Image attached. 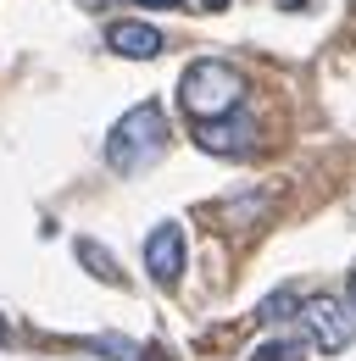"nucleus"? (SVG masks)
<instances>
[{"label":"nucleus","instance_id":"1","mask_svg":"<svg viewBox=\"0 0 356 361\" xmlns=\"http://www.w3.org/2000/svg\"><path fill=\"white\" fill-rule=\"evenodd\" d=\"M162 150H167V111L156 100H145V106H134V111H123L112 123V134H106V167L117 178H139V173H150L162 161Z\"/></svg>","mask_w":356,"mask_h":361},{"label":"nucleus","instance_id":"2","mask_svg":"<svg viewBox=\"0 0 356 361\" xmlns=\"http://www.w3.org/2000/svg\"><path fill=\"white\" fill-rule=\"evenodd\" d=\"M239 100H245V73H239L234 61L201 56V61H189L184 78H178V106H184L195 123L222 117V111H239Z\"/></svg>","mask_w":356,"mask_h":361},{"label":"nucleus","instance_id":"3","mask_svg":"<svg viewBox=\"0 0 356 361\" xmlns=\"http://www.w3.org/2000/svg\"><path fill=\"white\" fill-rule=\"evenodd\" d=\"M295 317L307 322L312 345H317L323 356H340V350L356 339V306H345L340 295H312V300H307Z\"/></svg>","mask_w":356,"mask_h":361},{"label":"nucleus","instance_id":"4","mask_svg":"<svg viewBox=\"0 0 356 361\" xmlns=\"http://www.w3.org/2000/svg\"><path fill=\"white\" fill-rule=\"evenodd\" d=\"M195 145L206 156H251L256 150V123L245 111H222V117H206L195 128Z\"/></svg>","mask_w":356,"mask_h":361},{"label":"nucleus","instance_id":"5","mask_svg":"<svg viewBox=\"0 0 356 361\" xmlns=\"http://www.w3.org/2000/svg\"><path fill=\"white\" fill-rule=\"evenodd\" d=\"M145 272H150L162 289H173L178 278H184V228L178 223L150 228V239H145Z\"/></svg>","mask_w":356,"mask_h":361},{"label":"nucleus","instance_id":"6","mask_svg":"<svg viewBox=\"0 0 356 361\" xmlns=\"http://www.w3.org/2000/svg\"><path fill=\"white\" fill-rule=\"evenodd\" d=\"M162 28H150V23H112L106 28V50L112 56H129V61H150V56H162Z\"/></svg>","mask_w":356,"mask_h":361},{"label":"nucleus","instance_id":"7","mask_svg":"<svg viewBox=\"0 0 356 361\" xmlns=\"http://www.w3.org/2000/svg\"><path fill=\"white\" fill-rule=\"evenodd\" d=\"M73 256L84 262V272H89V278H100V283H123V272H117L112 250H106L100 239H73Z\"/></svg>","mask_w":356,"mask_h":361},{"label":"nucleus","instance_id":"8","mask_svg":"<svg viewBox=\"0 0 356 361\" xmlns=\"http://www.w3.org/2000/svg\"><path fill=\"white\" fill-rule=\"evenodd\" d=\"M295 312H301V289H290V283H284V289H273L262 306H256V317H262V322H290Z\"/></svg>","mask_w":356,"mask_h":361},{"label":"nucleus","instance_id":"9","mask_svg":"<svg viewBox=\"0 0 356 361\" xmlns=\"http://www.w3.org/2000/svg\"><path fill=\"white\" fill-rule=\"evenodd\" d=\"M89 350H100L106 361H145V350H139L134 339H123V334H95Z\"/></svg>","mask_w":356,"mask_h":361},{"label":"nucleus","instance_id":"10","mask_svg":"<svg viewBox=\"0 0 356 361\" xmlns=\"http://www.w3.org/2000/svg\"><path fill=\"white\" fill-rule=\"evenodd\" d=\"M251 361H307V345L301 339H267Z\"/></svg>","mask_w":356,"mask_h":361},{"label":"nucleus","instance_id":"11","mask_svg":"<svg viewBox=\"0 0 356 361\" xmlns=\"http://www.w3.org/2000/svg\"><path fill=\"white\" fill-rule=\"evenodd\" d=\"M134 6H156V11H167V6H184V0H134Z\"/></svg>","mask_w":356,"mask_h":361},{"label":"nucleus","instance_id":"12","mask_svg":"<svg viewBox=\"0 0 356 361\" xmlns=\"http://www.w3.org/2000/svg\"><path fill=\"white\" fill-rule=\"evenodd\" d=\"M201 11H228V0H201Z\"/></svg>","mask_w":356,"mask_h":361},{"label":"nucleus","instance_id":"13","mask_svg":"<svg viewBox=\"0 0 356 361\" xmlns=\"http://www.w3.org/2000/svg\"><path fill=\"white\" fill-rule=\"evenodd\" d=\"M278 6H290V11H295V6H307V0H278Z\"/></svg>","mask_w":356,"mask_h":361},{"label":"nucleus","instance_id":"14","mask_svg":"<svg viewBox=\"0 0 356 361\" xmlns=\"http://www.w3.org/2000/svg\"><path fill=\"white\" fill-rule=\"evenodd\" d=\"M351 306H356V272H351Z\"/></svg>","mask_w":356,"mask_h":361},{"label":"nucleus","instance_id":"15","mask_svg":"<svg viewBox=\"0 0 356 361\" xmlns=\"http://www.w3.org/2000/svg\"><path fill=\"white\" fill-rule=\"evenodd\" d=\"M0 339H6V322H0Z\"/></svg>","mask_w":356,"mask_h":361}]
</instances>
